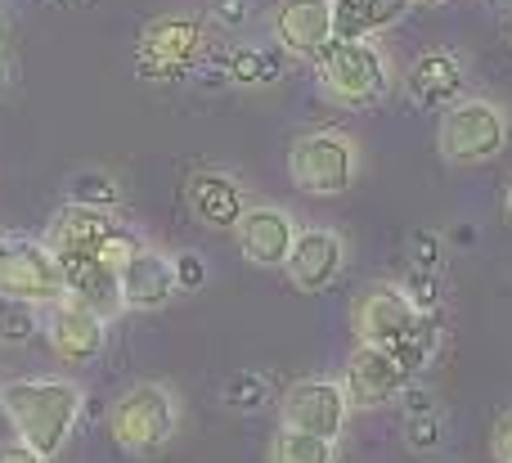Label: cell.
Returning a JSON list of instances; mask_svg holds the SVG:
<instances>
[{
  "mask_svg": "<svg viewBox=\"0 0 512 463\" xmlns=\"http://www.w3.org/2000/svg\"><path fill=\"white\" fill-rule=\"evenodd\" d=\"M117 284H122V311H162V306L180 293L176 261H171L167 252H158L153 243H144V248L117 270Z\"/></svg>",
  "mask_w": 512,
  "mask_h": 463,
  "instance_id": "cell-17",
  "label": "cell"
},
{
  "mask_svg": "<svg viewBox=\"0 0 512 463\" xmlns=\"http://www.w3.org/2000/svg\"><path fill=\"white\" fill-rule=\"evenodd\" d=\"M207 18H212L216 27H243L252 18V0H212V5H207Z\"/></svg>",
  "mask_w": 512,
  "mask_h": 463,
  "instance_id": "cell-32",
  "label": "cell"
},
{
  "mask_svg": "<svg viewBox=\"0 0 512 463\" xmlns=\"http://www.w3.org/2000/svg\"><path fill=\"white\" fill-rule=\"evenodd\" d=\"M265 396H270V383H265L261 374H234L230 383H225V405L239 414H252L265 405Z\"/></svg>",
  "mask_w": 512,
  "mask_h": 463,
  "instance_id": "cell-28",
  "label": "cell"
},
{
  "mask_svg": "<svg viewBox=\"0 0 512 463\" xmlns=\"http://www.w3.org/2000/svg\"><path fill=\"white\" fill-rule=\"evenodd\" d=\"M436 347H441V320H436V315H418V324L405 333V342L391 347V356H396V365L405 369L409 378H418L427 365H432Z\"/></svg>",
  "mask_w": 512,
  "mask_h": 463,
  "instance_id": "cell-21",
  "label": "cell"
},
{
  "mask_svg": "<svg viewBox=\"0 0 512 463\" xmlns=\"http://www.w3.org/2000/svg\"><path fill=\"white\" fill-rule=\"evenodd\" d=\"M117 198H122V185H117L108 171H77V176L68 180V203L72 207H90V212H113Z\"/></svg>",
  "mask_w": 512,
  "mask_h": 463,
  "instance_id": "cell-23",
  "label": "cell"
},
{
  "mask_svg": "<svg viewBox=\"0 0 512 463\" xmlns=\"http://www.w3.org/2000/svg\"><path fill=\"white\" fill-rule=\"evenodd\" d=\"M270 32L288 59H319L333 45V0H279Z\"/></svg>",
  "mask_w": 512,
  "mask_h": 463,
  "instance_id": "cell-12",
  "label": "cell"
},
{
  "mask_svg": "<svg viewBox=\"0 0 512 463\" xmlns=\"http://www.w3.org/2000/svg\"><path fill=\"white\" fill-rule=\"evenodd\" d=\"M5 252H9V234H0V261H5Z\"/></svg>",
  "mask_w": 512,
  "mask_h": 463,
  "instance_id": "cell-38",
  "label": "cell"
},
{
  "mask_svg": "<svg viewBox=\"0 0 512 463\" xmlns=\"http://www.w3.org/2000/svg\"><path fill=\"white\" fill-rule=\"evenodd\" d=\"M319 90L342 108H378L391 95L387 54L364 36V41H333L319 54Z\"/></svg>",
  "mask_w": 512,
  "mask_h": 463,
  "instance_id": "cell-2",
  "label": "cell"
},
{
  "mask_svg": "<svg viewBox=\"0 0 512 463\" xmlns=\"http://www.w3.org/2000/svg\"><path fill=\"white\" fill-rule=\"evenodd\" d=\"M337 446L324 437H310V432H292L279 428L270 437V463H333Z\"/></svg>",
  "mask_w": 512,
  "mask_h": 463,
  "instance_id": "cell-22",
  "label": "cell"
},
{
  "mask_svg": "<svg viewBox=\"0 0 512 463\" xmlns=\"http://www.w3.org/2000/svg\"><path fill=\"white\" fill-rule=\"evenodd\" d=\"M346 419H351V401H346L342 378H301L279 401V428L310 432L333 446L342 441Z\"/></svg>",
  "mask_w": 512,
  "mask_h": 463,
  "instance_id": "cell-8",
  "label": "cell"
},
{
  "mask_svg": "<svg viewBox=\"0 0 512 463\" xmlns=\"http://www.w3.org/2000/svg\"><path fill=\"white\" fill-rule=\"evenodd\" d=\"M41 333H45V342H50L54 356L72 369L99 360L104 347H108V320L99 311H90V306H81L77 297H63V302L45 306Z\"/></svg>",
  "mask_w": 512,
  "mask_h": 463,
  "instance_id": "cell-9",
  "label": "cell"
},
{
  "mask_svg": "<svg viewBox=\"0 0 512 463\" xmlns=\"http://www.w3.org/2000/svg\"><path fill=\"white\" fill-rule=\"evenodd\" d=\"M405 383H409V374L396 365V356L387 347H355L342 374L351 410H382V405L396 401Z\"/></svg>",
  "mask_w": 512,
  "mask_h": 463,
  "instance_id": "cell-15",
  "label": "cell"
},
{
  "mask_svg": "<svg viewBox=\"0 0 512 463\" xmlns=\"http://www.w3.org/2000/svg\"><path fill=\"white\" fill-rule=\"evenodd\" d=\"M176 284H180V293H198V288H207V257L203 252H194V248H185V252H176Z\"/></svg>",
  "mask_w": 512,
  "mask_h": 463,
  "instance_id": "cell-30",
  "label": "cell"
},
{
  "mask_svg": "<svg viewBox=\"0 0 512 463\" xmlns=\"http://www.w3.org/2000/svg\"><path fill=\"white\" fill-rule=\"evenodd\" d=\"M490 455L495 463H512V410H504L490 428Z\"/></svg>",
  "mask_w": 512,
  "mask_h": 463,
  "instance_id": "cell-34",
  "label": "cell"
},
{
  "mask_svg": "<svg viewBox=\"0 0 512 463\" xmlns=\"http://www.w3.org/2000/svg\"><path fill=\"white\" fill-rule=\"evenodd\" d=\"M283 270H288L297 293H328L346 270V239L328 225H306V230H297V243H292Z\"/></svg>",
  "mask_w": 512,
  "mask_h": 463,
  "instance_id": "cell-11",
  "label": "cell"
},
{
  "mask_svg": "<svg viewBox=\"0 0 512 463\" xmlns=\"http://www.w3.org/2000/svg\"><path fill=\"white\" fill-rule=\"evenodd\" d=\"M418 324L414 302L405 297L400 284H369L351 302V333L360 347H396L405 342V333Z\"/></svg>",
  "mask_w": 512,
  "mask_h": 463,
  "instance_id": "cell-10",
  "label": "cell"
},
{
  "mask_svg": "<svg viewBox=\"0 0 512 463\" xmlns=\"http://www.w3.org/2000/svg\"><path fill=\"white\" fill-rule=\"evenodd\" d=\"M185 203L189 212H194L198 225H207V230H221V234H234L243 221V212H248V189L239 185V180L230 176V171H216V167H198L189 171L185 180Z\"/></svg>",
  "mask_w": 512,
  "mask_h": 463,
  "instance_id": "cell-13",
  "label": "cell"
},
{
  "mask_svg": "<svg viewBox=\"0 0 512 463\" xmlns=\"http://www.w3.org/2000/svg\"><path fill=\"white\" fill-rule=\"evenodd\" d=\"M207 23L198 14H158L140 32V77H180L203 63Z\"/></svg>",
  "mask_w": 512,
  "mask_h": 463,
  "instance_id": "cell-6",
  "label": "cell"
},
{
  "mask_svg": "<svg viewBox=\"0 0 512 463\" xmlns=\"http://www.w3.org/2000/svg\"><path fill=\"white\" fill-rule=\"evenodd\" d=\"M504 216H508V221H512V176L504 180Z\"/></svg>",
  "mask_w": 512,
  "mask_h": 463,
  "instance_id": "cell-36",
  "label": "cell"
},
{
  "mask_svg": "<svg viewBox=\"0 0 512 463\" xmlns=\"http://www.w3.org/2000/svg\"><path fill=\"white\" fill-rule=\"evenodd\" d=\"M508 149V113L495 99H468L450 104L441 113V131H436V153L450 167H481L495 162Z\"/></svg>",
  "mask_w": 512,
  "mask_h": 463,
  "instance_id": "cell-3",
  "label": "cell"
},
{
  "mask_svg": "<svg viewBox=\"0 0 512 463\" xmlns=\"http://www.w3.org/2000/svg\"><path fill=\"white\" fill-rule=\"evenodd\" d=\"M0 463H50V459H41L27 441L14 437V441H0Z\"/></svg>",
  "mask_w": 512,
  "mask_h": 463,
  "instance_id": "cell-35",
  "label": "cell"
},
{
  "mask_svg": "<svg viewBox=\"0 0 512 463\" xmlns=\"http://www.w3.org/2000/svg\"><path fill=\"white\" fill-rule=\"evenodd\" d=\"M180 428V405L162 383H135L108 410V437L126 455H158Z\"/></svg>",
  "mask_w": 512,
  "mask_h": 463,
  "instance_id": "cell-4",
  "label": "cell"
},
{
  "mask_svg": "<svg viewBox=\"0 0 512 463\" xmlns=\"http://www.w3.org/2000/svg\"><path fill=\"white\" fill-rule=\"evenodd\" d=\"M288 176L310 198H342L360 180V149L342 131H306L288 149Z\"/></svg>",
  "mask_w": 512,
  "mask_h": 463,
  "instance_id": "cell-5",
  "label": "cell"
},
{
  "mask_svg": "<svg viewBox=\"0 0 512 463\" xmlns=\"http://www.w3.org/2000/svg\"><path fill=\"white\" fill-rule=\"evenodd\" d=\"M486 5H495V9H504V5H508V9H512V0H486Z\"/></svg>",
  "mask_w": 512,
  "mask_h": 463,
  "instance_id": "cell-39",
  "label": "cell"
},
{
  "mask_svg": "<svg viewBox=\"0 0 512 463\" xmlns=\"http://www.w3.org/2000/svg\"><path fill=\"white\" fill-rule=\"evenodd\" d=\"M400 288H405V297L414 302L418 315H441V306H445V279H441V270H409V279Z\"/></svg>",
  "mask_w": 512,
  "mask_h": 463,
  "instance_id": "cell-25",
  "label": "cell"
},
{
  "mask_svg": "<svg viewBox=\"0 0 512 463\" xmlns=\"http://www.w3.org/2000/svg\"><path fill=\"white\" fill-rule=\"evenodd\" d=\"M369 36V0H333V41Z\"/></svg>",
  "mask_w": 512,
  "mask_h": 463,
  "instance_id": "cell-27",
  "label": "cell"
},
{
  "mask_svg": "<svg viewBox=\"0 0 512 463\" xmlns=\"http://www.w3.org/2000/svg\"><path fill=\"white\" fill-rule=\"evenodd\" d=\"M0 297H18V302L36 306V311L68 297V284H63L59 257L50 252V243L9 234V252L0 261Z\"/></svg>",
  "mask_w": 512,
  "mask_h": 463,
  "instance_id": "cell-7",
  "label": "cell"
},
{
  "mask_svg": "<svg viewBox=\"0 0 512 463\" xmlns=\"http://www.w3.org/2000/svg\"><path fill=\"white\" fill-rule=\"evenodd\" d=\"M41 333V311L18 297H0V347H27Z\"/></svg>",
  "mask_w": 512,
  "mask_h": 463,
  "instance_id": "cell-24",
  "label": "cell"
},
{
  "mask_svg": "<svg viewBox=\"0 0 512 463\" xmlns=\"http://www.w3.org/2000/svg\"><path fill=\"white\" fill-rule=\"evenodd\" d=\"M441 266H445L441 230H414L409 234V270H441Z\"/></svg>",
  "mask_w": 512,
  "mask_h": 463,
  "instance_id": "cell-29",
  "label": "cell"
},
{
  "mask_svg": "<svg viewBox=\"0 0 512 463\" xmlns=\"http://www.w3.org/2000/svg\"><path fill=\"white\" fill-rule=\"evenodd\" d=\"M508 45H512V9H508Z\"/></svg>",
  "mask_w": 512,
  "mask_h": 463,
  "instance_id": "cell-41",
  "label": "cell"
},
{
  "mask_svg": "<svg viewBox=\"0 0 512 463\" xmlns=\"http://www.w3.org/2000/svg\"><path fill=\"white\" fill-rule=\"evenodd\" d=\"M414 0H369V36L373 32H387V27L405 23Z\"/></svg>",
  "mask_w": 512,
  "mask_h": 463,
  "instance_id": "cell-31",
  "label": "cell"
},
{
  "mask_svg": "<svg viewBox=\"0 0 512 463\" xmlns=\"http://www.w3.org/2000/svg\"><path fill=\"white\" fill-rule=\"evenodd\" d=\"M54 252V248H50ZM63 270V284H68V297H77L81 306L99 311L104 320L122 315V284H117V270L104 266L90 252H54Z\"/></svg>",
  "mask_w": 512,
  "mask_h": 463,
  "instance_id": "cell-18",
  "label": "cell"
},
{
  "mask_svg": "<svg viewBox=\"0 0 512 463\" xmlns=\"http://www.w3.org/2000/svg\"><path fill=\"white\" fill-rule=\"evenodd\" d=\"M5 86H9V68H5V59H0V95H5Z\"/></svg>",
  "mask_w": 512,
  "mask_h": 463,
  "instance_id": "cell-37",
  "label": "cell"
},
{
  "mask_svg": "<svg viewBox=\"0 0 512 463\" xmlns=\"http://www.w3.org/2000/svg\"><path fill=\"white\" fill-rule=\"evenodd\" d=\"M414 5H445V0H414Z\"/></svg>",
  "mask_w": 512,
  "mask_h": 463,
  "instance_id": "cell-40",
  "label": "cell"
},
{
  "mask_svg": "<svg viewBox=\"0 0 512 463\" xmlns=\"http://www.w3.org/2000/svg\"><path fill=\"white\" fill-rule=\"evenodd\" d=\"M230 81L243 90H261V86H274V81H283V72H288V54L274 45V50H265V45H243V50L230 54Z\"/></svg>",
  "mask_w": 512,
  "mask_h": 463,
  "instance_id": "cell-20",
  "label": "cell"
},
{
  "mask_svg": "<svg viewBox=\"0 0 512 463\" xmlns=\"http://www.w3.org/2000/svg\"><path fill=\"white\" fill-rule=\"evenodd\" d=\"M297 230L301 225L292 221V212H283L274 203H252L234 234H239L243 261H252L256 270H283L292 243H297Z\"/></svg>",
  "mask_w": 512,
  "mask_h": 463,
  "instance_id": "cell-14",
  "label": "cell"
},
{
  "mask_svg": "<svg viewBox=\"0 0 512 463\" xmlns=\"http://www.w3.org/2000/svg\"><path fill=\"white\" fill-rule=\"evenodd\" d=\"M400 410L405 414H432L436 410V396H432V387H423V383H414V378H409L405 387H400Z\"/></svg>",
  "mask_w": 512,
  "mask_h": 463,
  "instance_id": "cell-33",
  "label": "cell"
},
{
  "mask_svg": "<svg viewBox=\"0 0 512 463\" xmlns=\"http://www.w3.org/2000/svg\"><path fill=\"white\" fill-rule=\"evenodd\" d=\"M113 230H117V221L108 212H90V207H72L68 203L50 221L45 243H50L54 252H90V257H99V248L113 239Z\"/></svg>",
  "mask_w": 512,
  "mask_h": 463,
  "instance_id": "cell-19",
  "label": "cell"
},
{
  "mask_svg": "<svg viewBox=\"0 0 512 463\" xmlns=\"http://www.w3.org/2000/svg\"><path fill=\"white\" fill-rule=\"evenodd\" d=\"M463 86H468V68L454 50H423L405 72V90L423 113H445L450 104L463 99Z\"/></svg>",
  "mask_w": 512,
  "mask_h": 463,
  "instance_id": "cell-16",
  "label": "cell"
},
{
  "mask_svg": "<svg viewBox=\"0 0 512 463\" xmlns=\"http://www.w3.org/2000/svg\"><path fill=\"white\" fill-rule=\"evenodd\" d=\"M445 441V423L441 414H405V446L414 450V455H432V450H441Z\"/></svg>",
  "mask_w": 512,
  "mask_h": 463,
  "instance_id": "cell-26",
  "label": "cell"
},
{
  "mask_svg": "<svg viewBox=\"0 0 512 463\" xmlns=\"http://www.w3.org/2000/svg\"><path fill=\"white\" fill-rule=\"evenodd\" d=\"M0 410L18 441L41 459H59L81 419V387L72 378H14L0 383Z\"/></svg>",
  "mask_w": 512,
  "mask_h": 463,
  "instance_id": "cell-1",
  "label": "cell"
}]
</instances>
